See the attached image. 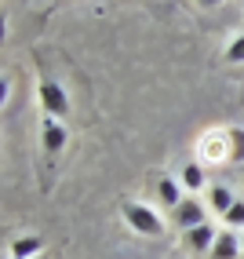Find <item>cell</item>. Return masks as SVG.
<instances>
[{
  "instance_id": "cell-1",
  "label": "cell",
  "mask_w": 244,
  "mask_h": 259,
  "mask_svg": "<svg viewBox=\"0 0 244 259\" xmlns=\"http://www.w3.org/2000/svg\"><path fill=\"white\" fill-rule=\"evenodd\" d=\"M124 219L131 223V230L146 234V237H161V234H164V223H161V215H157V212H150L146 204H135V201H128V204H124Z\"/></svg>"
},
{
  "instance_id": "cell-2",
  "label": "cell",
  "mask_w": 244,
  "mask_h": 259,
  "mask_svg": "<svg viewBox=\"0 0 244 259\" xmlns=\"http://www.w3.org/2000/svg\"><path fill=\"white\" fill-rule=\"evenodd\" d=\"M40 106H44L47 117H66L69 113V99H66V92L55 80H40Z\"/></svg>"
},
{
  "instance_id": "cell-3",
  "label": "cell",
  "mask_w": 244,
  "mask_h": 259,
  "mask_svg": "<svg viewBox=\"0 0 244 259\" xmlns=\"http://www.w3.org/2000/svg\"><path fill=\"white\" fill-rule=\"evenodd\" d=\"M175 223L182 230H193V227H204V208H201V201H182L179 208H175Z\"/></svg>"
},
{
  "instance_id": "cell-4",
  "label": "cell",
  "mask_w": 244,
  "mask_h": 259,
  "mask_svg": "<svg viewBox=\"0 0 244 259\" xmlns=\"http://www.w3.org/2000/svg\"><path fill=\"white\" fill-rule=\"evenodd\" d=\"M40 135H44V150H47V153H59V150H62V143H66V128L59 124L55 117H44Z\"/></svg>"
},
{
  "instance_id": "cell-5",
  "label": "cell",
  "mask_w": 244,
  "mask_h": 259,
  "mask_svg": "<svg viewBox=\"0 0 244 259\" xmlns=\"http://www.w3.org/2000/svg\"><path fill=\"white\" fill-rule=\"evenodd\" d=\"M215 237H219V234H215V230L204 223V227H193V230H186V245L193 248V252H208V248H215Z\"/></svg>"
},
{
  "instance_id": "cell-6",
  "label": "cell",
  "mask_w": 244,
  "mask_h": 259,
  "mask_svg": "<svg viewBox=\"0 0 244 259\" xmlns=\"http://www.w3.org/2000/svg\"><path fill=\"white\" fill-rule=\"evenodd\" d=\"M212 255H215V259H237V255H244V252H240V241L233 237V230H222V234L215 237Z\"/></svg>"
},
{
  "instance_id": "cell-7",
  "label": "cell",
  "mask_w": 244,
  "mask_h": 259,
  "mask_svg": "<svg viewBox=\"0 0 244 259\" xmlns=\"http://www.w3.org/2000/svg\"><path fill=\"white\" fill-rule=\"evenodd\" d=\"M40 248H44V241H40V237H19V241L11 245L15 259H37Z\"/></svg>"
},
{
  "instance_id": "cell-8",
  "label": "cell",
  "mask_w": 244,
  "mask_h": 259,
  "mask_svg": "<svg viewBox=\"0 0 244 259\" xmlns=\"http://www.w3.org/2000/svg\"><path fill=\"white\" fill-rule=\"evenodd\" d=\"M233 204H237V201H233V190H226V186H215V190H212V208H215V212L226 215Z\"/></svg>"
},
{
  "instance_id": "cell-9",
  "label": "cell",
  "mask_w": 244,
  "mask_h": 259,
  "mask_svg": "<svg viewBox=\"0 0 244 259\" xmlns=\"http://www.w3.org/2000/svg\"><path fill=\"white\" fill-rule=\"evenodd\" d=\"M161 201L171 204V208H179V204H182V194H179V186L171 179H161Z\"/></svg>"
},
{
  "instance_id": "cell-10",
  "label": "cell",
  "mask_w": 244,
  "mask_h": 259,
  "mask_svg": "<svg viewBox=\"0 0 244 259\" xmlns=\"http://www.w3.org/2000/svg\"><path fill=\"white\" fill-rule=\"evenodd\" d=\"M182 183H186V190H201V186H204L201 164H186V168H182Z\"/></svg>"
},
{
  "instance_id": "cell-11",
  "label": "cell",
  "mask_w": 244,
  "mask_h": 259,
  "mask_svg": "<svg viewBox=\"0 0 244 259\" xmlns=\"http://www.w3.org/2000/svg\"><path fill=\"white\" fill-rule=\"evenodd\" d=\"M226 139L233 143V153H230V161H240V157H244V128H230V132H226Z\"/></svg>"
},
{
  "instance_id": "cell-12",
  "label": "cell",
  "mask_w": 244,
  "mask_h": 259,
  "mask_svg": "<svg viewBox=\"0 0 244 259\" xmlns=\"http://www.w3.org/2000/svg\"><path fill=\"white\" fill-rule=\"evenodd\" d=\"M222 219H226V223H230V227H244V201H237V204H233V208H230V212H226Z\"/></svg>"
},
{
  "instance_id": "cell-13",
  "label": "cell",
  "mask_w": 244,
  "mask_h": 259,
  "mask_svg": "<svg viewBox=\"0 0 244 259\" xmlns=\"http://www.w3.org/2000/svg\"><path fill=\"white\" fill-rule=\"evenodd\" d=\"M226 62H244V37H237L230 48H226Z\"/></svg>"
},
{
  "instance_id": "cell-14",
  "label": "cell",
  "mask_w": 244,
  "mask_h": 259,
  "mask_svg": "<svg viewBox=\"0 0 244 259\" xmlns=\"http://www.w3.org/2000/svg\"><path fill=\"white\" fill-rule=\"evenodd\" d=\"M240 252H244V237H240Z\"/></svg>"
},
{
  "instance_id": "cell-15",
  "label": "cell",
  "mask_w": 244,
  "mask_h": 259,
  "mask_svg": "<svg viewBox=\"0 0 244 259\" xmlns=\"http://www.w3.org/2000/svg\"><path fill=\"white\" fill-rule=\"evenodd\" d=\"M37 259H40V255H37Z\"/></svg>"
}]
</instances>
